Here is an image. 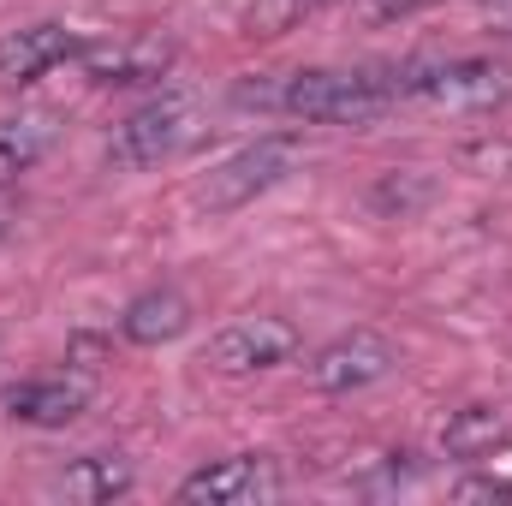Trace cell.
<instances>
[{"instance_id": "cell-9", "label": "cell", "mask_w": 512, "mask_h": 506, "mask_svg": "<svg viewBox=\"0 0 512 506\" xmlns=\"http://www.w3.org/2000/svg\"><path fill=\"white\" fill-rule=\"evenodd\" d=\"M78 54H84V36L66 30V24H54V18L0 30V84L6 90H24V84L48 78L54 66H72Z\"/></svg>"}, {"instance_id": "cell-1", "label": "cell", "mask_w": 512, "mask_h": 506, "mask_svg": "<svg viewBox=\"0 0 512 506\" xmlns=\"http://www.w3.org/2000/svg\"><path fill=\"white\" fill-rule=\"evenodd\" d=\"M233 102L304 120V126H376L382 114L399 108V84H393V66H340V72L316 66V72H286L268 84H239Z\"/></svg>"}, {"instance_id": "cell-15", "label": "cell", "mask_w": 512, "mask_h": 506, "mask_svg": "<svg viewBox=\"0 0 512 506\" xmlns=\"http://www.w3.org/2000/svg\"><path fill=\"white\" fill-rule=\"evenodd\" d=\"M322 6H334V0H251L245 6V36H286L304 18H316Z\"/></svg>"}, {"instance_id": "cell-11", "label": "cell", "mask_w": 512, "mask_h": 506, "mask_svg": "<svg viewBox=\"0 0 512 506\" xmlns=\"http://www.w3.org/2000/svg\"><path fill=\"white\" fill-rule=\"evenodd\" d=\"M191 322H197V310L179 286H143L120 310V334L131 346H173L179 334H191Z\"/></svg>"}, {"instance_id": "cell-6", "label": "cell", "mask_w": 512, "mask_h": 506, "mask_svg": "<svg viewBox=\"0 0 512 506\" xmlns=\"http://www.w3.org/2000/svg\"><path fill=\"white\" fill-rule=\"evenodd\" d=\"M399 370V346L376 328H346L310 358V387L316 393H364Z\"/></svg>"}, {"instance_id": "cell-12", "label": "cell", "mask_w": 512, "mask_h": 506, "mask_svg": "<svg viewBox=\"0 0 512 506\" xmlns=\"http://www.w3.org/2000/svg\"><path fill=\"white\" fill-rule=\"evenodd\" d=\"M507 447H512V417L501 405H459L441 423V453L459 459V465H483V459H495Z\"/></svg>"}, {"instance_id": "cell-18", "label": "cell", "mask_w": 512, "mask_h": 506, "mask_svg": "<svg viewBox=\"0 0 512 506\" xmlns=\"http://www.w3.org/2000/svg\"><path fill=\"white\" fill-rule=\"evenodd\" d=\"M459 495H483V501H495V495H512V483H501V477H477V483H459Z\"/></svg>"}, {"instance_id": "cell-16", "label": "cell", "mask_w": 512, "mask_h": 506, "mask_svg": "<svg viewBox=\"0 0 512 506\" xmlns=\"http://www.w3.org/2000/svg\"><path fill=\"white\" fill-rule=\"evenodd\" d=\"M346 6H352L358 24H399V18H417L435 0H346Z\"/></svg>"}, {"instance_id": "cell-13", "label": "cell", "mask_w": 512, "mask_h": 506, "mask_svg": "<svg viewBox=\"0 0 512 506\" xmlns=\"http://www.w3.org/2000/svg\"><path fill=\"white\" fill-rule=\"evenodd\" d=\"M131 483H137V471H131L126 453H78L48 489L78 506H108V501H120V495H131Z\"/></svg>"}, {"instance_id": "cell-2", "label": "cell", "mask_w": 512, "mask_h": 506, "mask_svg": "<svg viewBox=\"0 0 512 506\" xmlns=\"http://www.w3.org/2000/svg\"><path fill=\"white\" fill-rule=\"evenodd\" d=\"M399 102H423L441 114H495L512 96V72L483 54H453V60H399L393 66Z\"/></svg>"}, {"instance_id": "cell-17", "label": "cell", "mask_w": 512, "mask_h": 506, "mask_svg": "<svg viewBox=\"0 0 512 506\" xmlns=\"http://www.w3.org/2000/svg\"><path fill=\"white\" fill-rule=\"evenodd\" d=\"M12 221H18V191H12V179H0V239L12 233Z\"/></svg>"}, {"instance_id": "cell-3", "label": "cell", "mask_w": 512, "mask_h": 506, "mask_svg": "<svg viewBox=\"0 0 512 506\" xmlns=\"http://www.w3.org/2000/svg\"><path fill=\"white\" fill-rule=\"evenodd\" d=\"M298 167V137H256L239 143L233 155H221L197 185H191V209L203 215H233L251 209L256 197H268L274 185H286Z\"/></svg>"}, {"instance_id": "cell-10", "label": "cell", "mask_w": 512, "mask_h": 506, "mask_svg": "<svg viewBox=\"0 0 512 506\" xmlns=\"http://www.w3.org/2000/svg\"><path fill=\"white\" fill-rule=\"evenodd\" d=\"M90 399H96V376H84V370H54V376H30L18 381V387H6V417L12 423H24V429H66L78 411H90Z\"/></svg>"}, {"instance_id": "cell-8", "label": "cell", "mask_w": 512, "mask_h": 506, "mask_svg": "<svg viewBox=\"0 0 512 506\" xmlns=\"http://www.w3.org/2000/svg\"><path fill=\"white\" fill-rule=\"evenodd\" d=\"M78 72L96 90H143V84H161L173 72V42L167 36H114V42H96V48L84 42Z\"/></svg>"}, {"instance_id": "cell-4", "label": "cell", "mask_w": 512, "mask_h": 506, "mask_svg": "<svg viewBox=\"0 0 512 506\" xmlns=\"http://www.w3.org/2000/svg\"><path fill=\"white\" fill-rule=\"evenodd\" d=\"M197 137V102L185 90H161L143 108H131L108 137V167L120 173H149L161 161H173L185 143Z\"/></svg>"}, {"instance_id": "cell-5", "label": "cell", "mask_w": 512, "mask_h": 506, "mask_svg": "<svg viewBox=\"0 0 512 506\" xmlns=\"http://www.w3.org/2000/svg\"><path fill=\"white\" fill-rule=\"evenodd\" d=\"M298 346H304V334H298L286 316H233L227 328L209 334L203 364L221 370V376H262V370L292 364Z\"/></svg>"}, {"instance_id": "cell-7", "label": "cell", "mask_w": 512, "mask_h": 506, "mask_svg": "<svg viewBox=\"0 0 512 506\" xmlns=\"http://www.w3.org/2000/svg\"><path fill=\"white\" fill-rule=\"evenodd\" d=\"M173 495L191 506H256V501H280L286 477L268 453H233V459H215V465L191 471Z\"/></svg>"}, {"instance_id": "cell-14", "label": "cell", "mask_w": 512, "mask_h": 506, "mask_svg": "<svg viewBox=\"0 0 512 506\" xmlns=\"http://www.w3.org/2000/svg\"><path fill=\"white\" fill-rule=\"evenodd\" d=\"M54 137H60V114H48V108H18V114H6V120H0V179L30 173V167L54 149Z\"/></svg>"}]
</instances>
